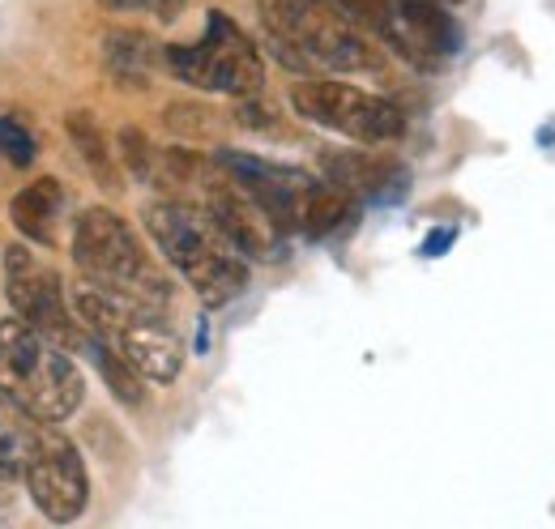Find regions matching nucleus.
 Returning <instances> with one entry per match:
<instances>
[{"instance_id":"obj_1","label":"nucleus","mask_w":555,"mask_h":529,"mask_svg":"<svg viewBox=\"0 0 555 529\" xmlns=\"http://www.w3.org/2000/svg\"><path fill=\"white\" fill-rule=\"evenodd\" d=\"M270 48L299 73H367L380 65L367 30L350 26L321 0H261Z\"/></svg>"},{"instance_id":"obj_2","label":"nucleus","mask_w":555,"mask_h":529,"mask_svg":"<svg viewBox=\"0 0 555 529\" xmlns=\"http://www.w3.org/2000/svg\"><path fill=\"white\" fill-rule=\"evenodd\" d=\"M73 308L90 337L112 346L141 380L167 385L184 367L180 337L163 325V308H150L141 299H129L120 291H107L99 282H81L73 295Z\"/></svg>"},{"instance_id":"obj_3","label":"nucleus","mask_w":555,"mask_h":529,"mask_svg":"<svg viewBox=\"0 0 555 529\" xmlns=\"http://www.w3.org/2000/svg\"><path fill=\"white\" fill-rule=\"evenodd\" d=\"M145 227L158 253L184 273V282L197 291L206 308L231 304L248 286V264L240 261V253L218 235V227L197 205H180V201L145 205Z\"/></svg>"},{"instance_id":"obj_4","label":"nucleus","mask_w":555,"mask_h":529,"mask_svg":"<svg viewBox=\"0 0 555 529\" xmlns=\"http://www.w3.org/2000/svg\"><path fill=\"white\" fill-rule=\"evenodd\" d=\"M86 380L73 359L26 321H0V397L35 423H65L81 405Z\"/></svg>"},{"instance_id":"obj_5","label":"nucleus","mask_w":555,"mask_h":529,"mask_svg":"<svg viewBox=\"0 0 555 529\" xmlns=\"http://www.w3.org/2000/svg\"><path fill=\"white\" fill-rule=\"evenodd\" d=\"M73 257L81 273L107 291H120L129 299H141L150 308H167L171 286L158 273V264L145 257L141 240L129 231V222L112 209H86L73 227Z\"/></svg>"},{"instance_id":"obj_6","label":"nucleus","mask_w":555,"mask_h":529,"mask_svg":"<svg viewBox=\"0 0 555 529\" xmlns=\"http://www.w3.org/2000/svg\"><path fill=\"white\" fill-rule=\"evenodd\" d=\"M167 68L197 86V90H218V94H235V99H253L266 86V65L261 52L253 48V39L227 17V13H209L206 35L193 48H167Z\"/></svg>"},{"instance_id":"obj_7","label":"nucleus","mask_w":555,"mask_h":529,"mask_svg":"<svg viewBox=\"0 0 555 529\" xmlns=\"http://www.w3.org/2000/svg\"><path fill=\"white\" fill-rule=\"evenodd\" d=\"M291 103L304 120L321 125L330 132H343L350 141H363V145H380V141H393L406 129V116L398 103L380 99V94H367L359 86H343V81H325V77H312V81H299L291 90Z\"/></svg>"},{"instance_id":"obj_8","label":"nucleus","mask_w":555,"mask_h":529,"mask_svg":"<svg viewBox=\"0 0 555 529\" xmlns=\"http://www.w3.org/2000/svg\"><path fill=\"white\" fill-rule=\"evenodd\" d=\"M367 35L415 68H436L462 52V26L444 0H372Z\"/></svg>"},{"instance_id":"obj_9","label":"nucleus","mask_w":555,"mask_h":529,"mask_svg":"<svg viewBox=\"0 0 555 529\" xmlns=\"http://www.w3.org/2000/svg\"><path fill=\"white\" fill-rule=\"evenodd\" d=\"M22 478L30 487V500L39 504V513L56 526H69L81 517L86 500H90V478H86V462L73 449L69 436L56 431V423L30 427V449H26V465Z\"/></svg>"},{"instance_id":"obj_10","label":"nucleus","mask_w":555,"mask_h":529,"mask_svg":"<svg viewBox=\"0 0 555 529\" xmlns=\"http://www.w3.org/2000/svg\"><path fill=\"white\" fill-rule=\"evenodd\" d=\"M4 291L9 304L17 312V321H26L30 330H39L56 346H86V333L77 330L65 291H61V273L52 264H43L30 248H9L4 253Z\"/></svg>"},{"instance_id":"obj_11","label":"nucleus","mask_w":555,"mask_h":529,"mask_svg":"<svg viewBox=\"0 0 555 529\" xmlns=\"http://www.w3.org/2000/svg\"><path fill=\"white\" fill-rule=\"evenodd\" d=\"M218 171L231 176L248 197L257 201L278 231H304V209L317 193V180L295 171V167H282V163H266V158H253V154H240V150H222L218 154Z\"/></svg>"},{"instance_id":"obj_12","label":"nucleus","mask_w":555,"mask_h":529,"mask_svg":"<svg viewBox=\"0 0 555 529\" xmlns=\"http://www.w3.org/2000/svg\"><path fill=\"white\" fill-rule=\"evenodd\" d=\"M202 214L218 227V235L248 261H278L286 253V235L231 176L227 180H209V176L202 180Z\"/></svg>"},{"instance_id":"obj_13","label":"nucleus","mask_w":555,"mask_h":529,"mask_svg":"<svg viewBox=\"0 0 555 529\" xmlns=\"http://www.w3.org/2000/svg\"><path fill=\"white\" fill-rule=\"evenodd\" d=\"M325 171L350 197H393L406 184V171L393 163H380L372 154H325Z\"/></svg>"},{"instance_id":"obj_14","label":"nucleus","mask_w":555,"mask_h":529,"mask_svg":"<svg viewBox=\"0 0 555 529\" xmlns=\"http://www.w3.org/2000/svg\"><path fill=\"white\" fill-rule=\"evenodd\" d=\"M17 231L35 244H56L61 218H65V184L61 180H35L30 189H22L9 205Z\"/></svg>"},{"instance_id":"obj_15","label":"nucleus","mask_w":555,"mask_h":529,"mask_svg":"<svg viewBox=\"0 0 555 529\" xmlns=\"http://www.w3.org/2000/svg\"><path fill=\"white\" fill-rule=\"evenodd\" d=\"M354 218V197L338 184H317V193L304 209V231L308 235H334L343 222Z\"/></svg>"},{"instance_id":"obj_16","label":"nucleus","mask_w":555,"mask_h":529,"mask_svg":"<svg viewBox=\"0 0 555 529\" xmlns=\"http://www.w3.org/2000/svg\"><path fill=\"white\" fill-rule=\"evenodd\" d=\"M69 137L73 145L81 150V158L90 163V171L107 184V189H116L120 184V176H116V158H112V150H107V141H103V132L94 125V116H81V112H73L69 116Z\"/></svg>"},{"instance_id":"obj_17","label":"nucleus","mask_w":555,"mask_h":529,"mask_svg":"<svg viewBox=\"0 0 555 529\" xmlns=\"http://www.w3.org/2000/svg\"><path fill=\"white\" fill-rule=\"evenodd\" d=\"M154 52H158V48H154L145 35H129V30L107 35V65H112V73H116L120 81L141 86V81H145V68L154 65Z\"/></svg>"},{"instance_id":"obj_18","label":"nucleus","mask_w":555,"mask_h":529,"mask_svg":"<svg viewBox=\"0 0 555 529\" xmlns=\"http://www.w3.org/2000/svg\"><path fill=\"white\" fill-rule=\"evenodd\" d=\"M86 350H90V359H94V367L103 372V380H107V389L120 397L125 405H141V376L112 350V346H103L99 337H90L86 333Z\"/></svg>"},{"instance_id":"obj_19","label":"nucleus","mask_w":555,"mask_h":529,"mask_svg":"<svg viewBox=\"0 0 555 529\" xmlns=\"http://www.w3.org/2000/svg\"><path fill=\"white\" fill-rule=\"evenodd\" d=\"M30 449V427H22L17 405L9 397H0V478H17L26 465Z\"/></svg>"},{"instance_id":"obj_20","label":"nucleus","mask_w":555,"mask_h":529,"mask_svg":"<svg viewBox=\"0 0 555 529\" xmlns=\"http://www.w3.org/2000/svg\"><path fill=\"white\" fill-rule=\"evenodd\" d=\"M0 163H9V167H30L35 163V137L9 116H0Z\"/></svg>"},{"instance_id":"obj_21","label":"nucleus","mask_w":555,"mask_h":529,"mask_svg":"<svg viewBox=\"0 0 555 529\" xmlns=\"http://www.w3.org/2000/svg\"><path fill=\"white\" fill-rule=\"evenodd\" d=\"M120 158H125V167L138 176V180H154V167H158V154L145 145V137L141 132H120Z\"/></svg>"},{"instance_id":"obj_22","label":"nucleus","mask_w":555,"mask_h":529,"mask_svg":"<svg viewBox=\"0 0 555 529\" xmlns=\"http://www.w3.org/2000/svg\"><path fill=\"white\" fill-rule=\"evenodd\" d=\"M99 4L112 9V13H150V17H163V22L180 17V9H184V0H99Z\"/></svg>"}]
</instances>
